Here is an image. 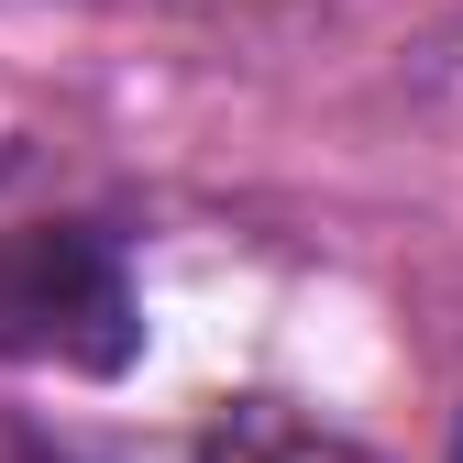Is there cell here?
<instances>
[{"label": "cell", "instance_id": "cell-1", "mask_svg": "<svg viewBox=\"0 0 463 463\" xmlns=\"http://www.w3.org/2000/svg\"><path fill=\"white\" fill-rule=\"evenodd\" d=\"M0 354L55 364V375H122L144 354V309L122 254L78 221L0 232Z\"/></svg>", "mask_w": 463, "mask_h": 463}, {"label": "cell", "instance_id": "cell-2", "mask_svg": "<svg viewBox=\"0 0 463 463\" xmlns=\"http://www.w3.org/2000/svg\"><path fill=\"white\" fill-rule=\"evenodd\" d=\"M452 463H463V430H452Z\"/></svg>", "mask_w": 463, "mask_h": 463}]
</instances>
